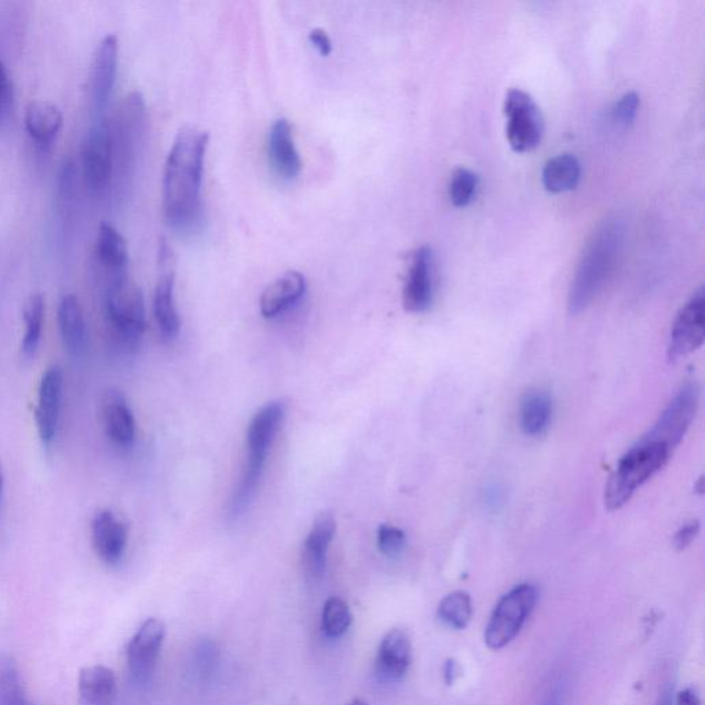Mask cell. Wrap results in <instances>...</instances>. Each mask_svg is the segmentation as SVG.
Instances as JSON below:
<instances>
[{"instance_id":"10","label":"cell","mask_w":705,"mask_h":705,"mask_svg":"<svg viewBox=\"0 0 705 705\" xmlns=\"http://www.w3.org/2000/svg\"><path fill=\"white\" fill-rule=\"evenodd\" d=\"M118 64L119 39L115 34H109L101 40L91 61L89 97L93 118L105 116L116 83Z\"/></svg>"},{"instance_id":"8","label":"cell","mask_w":705,"mask_h":705,"mask_svg":"<svg viewBox=\"0 0 705 705\" xmlns=\"http://www.w3.org/2000/svg\"><path fill=\"white\" fill-rule=\"evenodd\" d=\"M507 138L515 152H531L543 137V118L538 105L526 91L511 89L504 101Z\"/></svg>"},{"instance_id":"29","label":"cell","mask_w":705,"mask_h":705,"mask_svg":"<svg viewBox=\"0 0 705 705\" xmlns=\"http://www.w3.org/2000/svg\"><path fill=\"white\" fill-rule=\"evenodd\" d=\"M473 601L466 591H454L443 598L437 608V617L444 626L462 631L473 619Z\"/></svg>"},{"instance_id":"35","label":"cell","mask_w":705,"mask_h":705,"mask_svg":"<svg viewBox=\"0 0 705 705\" xmlns=\"http://www.w3.org/2000/svg\"><path fill=\"white\" fill-rule=\"evenodd\" d=\"M639 109V97L637 93H627L620 98L613 108V120L619 126L628 127L634 123Z\"/></svg>"},{"instance_id":"37","label":"cell","mask_w":705,"mask_h":705,"mask_svg":"<svg viewBox=\"0 0 705 705\" xmlns=\"http://www.w3.org/2000/svg\"><path fill=\"white\" fill-rule=\"evenodd\" d=\"M309 42L310 45L316 47V50L319 51L320 56L328 57L332 53V40L324 29H313V31L309 34Z\"/></svg>"},{"instance_id":"19","label":"cell","mask_w":705,"mask_h":705,"mask_svg":"<svg viewBox=\"0 0 705 705\" xmlns=\"http://www.w3.org/2000/svg\"><path fill=\"white\" fill-rule=\"evenodd\" d=\"M101 420L105 434L118 447H130L135 438V419L126 397L108 390L101 400Z\"/></svg>"},{"instance_id":"2","label":"cell","mask_w":705,"mask_h":705,"mask_svg":"<svg viewBox=\"0 0 705 705\" xmlns=\"http://www.w3.org/2000/svg\"><path fill=\"white\" fill-rule=\"evenodd\" d=\"M624 226L617 218H610L588 240L573 277L568 294V310L571 314L584 312L604 288L610 273L615 269L622 252Z\"/></svg>"},{"instance_id":"20","label":"cell","mask_w":705,"mask_h":705,"mask_svg":"<svg viewBox=\"0 0 705 705\" xmlns=\"http://www.w3.org/2000/svg\"><path fill=\"white\" fill-rule=\"evenodd\" d=\"M336 532V521L331 511H324L314 520L308 538L303 542L302 561L313 579L324 575L327 553Z\"/></svg>"},{"instance_id":"5","label":"cell","mask_w":705,"mask_h":705,"mask_svg":"<svg viewBox=\"0 0 705 705\" xmlns=\"http://www.w3.org/2000/svg\"><path fill=\"white\" fill-rule=\"evenodd\" d=\"M109 324L127 345H135L145 331L146 313L141 288L122 275L112 277L105 297Z\"/></svg>"},{"instance_id":"23","label":"cell","mask_w":705,"mask_h":705,"mask_svg":"<svg viewBox=\"0 0 705 705\" xmlns=\"http://www.w3.org/2000/svg\"><path fill=\"white\" fill-rule=\"evenodd\" d=\"M64 124L60 108L49 101H34L25 109L24 126L31 140L40 148L56 141Z\"/></svg>"},{"instance_id":"31","label":"cell","mask_w":705,"mask_h":705,"mask_svg":"<svg viewBox=\"0 0 705 705\" xmlns=\"http://www.w3.org/2000/svg\"><path fill=\"white\" fill-rule=\"evenodd\" d=\"M353 623V613L345 599L331 597L324 604L321 616V628L330 638H339L349 630Z\"/></svg>"},{"instance_id":"43","label":"cell","mask_w":705,"mask_h":705,"mask_svg":"<svg viewBox=\"0 0 705 705\" xmlns=\"http://www.w3.org/2000/svg\"><path fill=\"white\" fill-rule=\"evenodd\" d=\"M24 705H34V704H31V703H29V701H27V703H25Z\"/></svg>"},{"instance_id":"42","label":"cell","mask_w":705,"mask_h":705,"mask_svg":"<svg viewBox=\"0 0 705 705\" xmlns=\"http://www.w3.org/2000/svg\"><path fill=\"white\" fill-rule=\"evenodd\" d=\"M347 705H370V704H368L367 701H365L363 699H354L352 701V703H349Z\"/></svg>"},{"instance_id":"26","label":"cell","mask_w":705,"mask_h":705,"mask_svg":"<svg viewBox=\"0 0 705 705\" xmlns=\"http://www.w3.org/2000/svg\"><path fill=\"white\" fill-rule=\"evenodd\" d=\"M553 418V398L546 390L535 389L525 394L521 403L520 423L526 436H543Z\"/></svg>"},{"instance_id":"16","label":"cell","mask_w":705,"mask_h":705,"mask_svg":"<svg viewBox=\"0 0 705 705\" xmlns=\"http://www.w3.org/2000/svg\"><path fill=\"white\" fill-rule=\"evenodd\" d=\"M286 418V404L272 401L259 409L247 429L248 462L265 465L266 456Z\"/></svg>"},{"instance_id":"6","label":"cell","mask_w":705,"mask_h":705,"mask_svg":"<svg viewBox=\"0 0 705 705\" xmlns=\"http://www.w3.org/2000/svg\"><path fill=\"white\" fill-rule=\"evenodd\" d=\"M82 173L84 185L91 196L102 197L109 191L115 173V149L107 116L93 118L84 135Z\"/></svg>"},{"instance_id":"15","label":"cell","mask_w":705,"mask_h":705,"mask_svg":"<svg viewBox=\"0 0 705 705\" xmlns=\"http://www.w3.org/2000/svg\"><path fill=\"white\" fill-rule=\"evenodd\" d=\"M129 540L126 522L113 513L102 509L91 520V542L98 558L107 565H116L122 560Z\"/></svg>"},{"instance_id":"14","label":"cell","mask_w":705,"mask_h":705,"mask_svg":"<svg viewBox=\"0 0 705 705\" xmlns=\"http://www.w3.org/2000/svg\"><path fill=\"white\" fill-rule=\"evenodd\" d=\"M434 261L429 247L414 252L403 291L404 308L409 313H423L430 308L434 295Z\"/></svg>"},{"instance_id":"40","label":"cell","mask_w":705,"mask_h":705,"mask_svg":"<svg viewBox=\"0 0 705 705\" xmlns=\"http://www.w3.org/2000/svg\"><path fill=\"white\" fill-rule=\"evenodd\" d=\"M3 487H5V477H3L2 463H0V499H2Z\"/></svg>"},{"instance_id":"4","label":"cell","mask_w":705,"mask_h":705,"mask_svg":"<svg viewBox=\"0 0 705 705\" xmlns=\"http://www.w3.org/2000/svg\"><path fill=\"white\" fill-rule=\"evenodd\" d=\"M538 599V588L531 583L518 584L504 594L485 627V645L491 650H502L509 646L528 622Z\"/></svg>"},{"instance_id":"28","label":"cell","mask_w":705,"mask_h":705,"mask_svg":"<svg viewBox=\"0 0 705 705\" xmlns=\"http://www.w3.org/2000/svg\"><path fill=\"white\" fill-rule=\"evenodd\" d=\"M46 303L42 294L31 295L24 303L23 317L25 334L21 343V353L31 359L38 352L45 323Z\"/></svg>"},{"instance_id":"21","label":"cell","mask_w":705,"mask_h":705,"mask_svg":"<svg viewBox=\"0 0 705 705\" xmlns=\"http://www.w3.org/2000/svg\"><path fill=\"white\" fill-rule=\"evenodd\" d=\"M306 291V279L297 270H290L277 277L261 295V313L266 319L280 316L295 303L301 301Z\"/></svg>"},{"instance_id":"7","label":"cell","mask_w":705,"mask_h":705,"mask_svg":"<svg viewBox=\"0 0 705 705\" xmlns=\"http://www.w3.org/2000/svg\"><path fill=\"white\" fill-rule=\"evenodd\" d=\"M700 405V387L696 382L685 383L661 412L659 419L645 438L674 451L686 436Z\"/></svg>"},{"instance_id":"13","label":"cell","mask_w":705,"mask_h":705,"mask_svg":"<svg viewBox=\"0 0 705 705\" xmlns=\"http://www.w3.org/2000/svg\"><path fill=\"white\" fill-rule=\"evenodd\" d=\"M62 394H64V374L58 365H53L47 368L40 379L38 403L35 408L39 438L46 447H50L57 436Z\"/></svg>"},{"instance_id":"22","label":"cell","mask_w":705,"mask_h":705,"mask_svg":"<svg viewBox=\"0 0 705 705\" xmlns=\"http://www.w3.org/2000/svg\"><path fill=\"white\" fill-rule=\"evenodd\" d=\"M58 327L65 350L73 357L86 353L89 332H87L86 317L79 299L68 294L61 298L58 305Z\"/></svg>"},{"instance_id":"32","label":"cell","mask_w":705,"mask_h":705,"mask_svg":"<svg viewBox=\"0 0 705 705\" xmlns=\"http://www.w3.org/2000/svg\"><path fill=\"white\" fill-rule=\"evenodd\" d=\"M478 188V177L467 168H459L449 185V199L455 207H466L473 202Z\"/></svg>"},{"instance_id":"41","label":"cell","mask_w":705,"mask_h":705,"mask_svg":"<svg viewBox=\"0 0 705 705\" xmlns=\"http://www.w3.org/2000/svg\"><path fill=\"white\" fill-rule=\"evenodd\" d=\"M659 705H672L670 694H664L663 699L660 700Z\"/></svg>"},{"instance_id":"39","label":"cell","mask_w":705,"mask_h":705,"mask_svg":"<svg viewBox=\"0 0 705 705\" xmlns=\"http://www.w3.org/2000/svg\"><path fill=\"white\" fill-rule=\"evenodd\" d=\"M459 664L458 661L455 659H448L444 663L443 667V677H444V682L447 683V686H452L456 682V679L459 678Z\"/></svg>"},{"instance_id":"25","label":"cell","mask_w":705,"mask_h":705,"mask_svg":"<svg viewBox=\"0 0 705 705\" xmlns=\"http://www.w3.org/2000/svg\"><path fill=\"white\" fill-rule=\"evenodd\" d=\"M79 694L83 705H113L118 696V681L111 668L91 666L79 675Z\"/></svg>"},{"instance_id":"11","label":"cell","mask_w":705,"mask_h":705,"mask_svg":"<svg viewBox=\"0 0 705 705\" xmlns=\"http://www.w3.org/2000/svg\"><path fill=\"white\" fill-rule=\"evenodd\" d=\"M160 276L157 280L155 298H153V312L157 327L164 339L171 341L180 334L181 321L175 306L174 286L175 270L174 257L167 243L160 244L159 250Z\"/></svg>"},{"instance_id":"17","label":"cell","mask_w":705,"mask_h":705,"mask_svg":"<svg viewBox=\"0 0 705 705\" xmlns=\"http://www.w3.org/2000/svg\"><path fill=\"white\" fill-rule=\"evenodd\" d=\"M412 644L409 635L401 628L386 633L379 645L375 668L385 681H400L411 667Z\"/></svg>"},{"instance_id":"18","label":"cell","mask_w":705,"mask_h":705,"mask_svg":"<svg viewBox=\"0 0 705 705\" xmlns=\"http://www.w3.org/2000/svg\"><path fill=\"white\" fill-rule=\"evenodd\" d=\"M268 153L272 167L283 180L292 181L301 174L302 159L287 119L281 118L273 123L269 131Z\"/></svg>"},{"instance_id":"38","label":"cell","mask_w":705,"mask_h":705,"mask_svg":"<svg viewBox=\"0 0 705 705\" xmlns=\"http://www.w3.org/2000/svg\"><path fill=\"white\" fill-rule=\"evenodd\" d=\"M675 705H701L700 696L692 688L683 689L675 696Z\"/></svg>"},{"instance_id":"24","label":"cell","mask_w":705,"mask_h":705,"mask_svg":"<svg viewBox=\"0 0 705 705\" xmlns=\"http://www.w3.org/2000/svg\"><path fill=\"white\" fill-rule=\"evenodd\" d=\"M96 255L102 268L111 275V279L127 275L129 246L122 233L108 222H102L98 226Z\"/></svg>"},{"instance_id":"27","label":"cell","mask_w":705,"mask_h":705,"mask_svg":"<svg viewBox=\"0 0 705 705\" xmlns=\"http://www.w3.org/2000/svg\"><path fill=\"white\" fill-rule=\"evenodd\" d=\"M582 175V167L575 156L565 153L550 159L543 168V185L551 193L575 189Z\"/></svg>"},{"instance_id":"9","label":"cell","mask_w":705,"mask_h":705,"mask_svg":"<svg viewBox=\"0 0 705 705\" xmlns=\"http://www.w3.org/2000/svg\"><path fill=\"white\" fill-rule=\"evenodd\" d=\"M705 338V298L699 288L675 317L672 324L668 359L675 361L688 357L703 346Z\"/></svg>"},{"instance_id":"34","label":"cell","mask_w":705,"mask_h":705,"mask_svg":"<svg viewBox=\"0 0 705 705\" xmlns=\"http://www.w3.org/2000/svg\"><path fill=\"white\" fill-rule=\"evenodd\" d=\"M14 109V86L5 62L0 58V130L12 119Z\"/></svg>"},{"instance_id":"3","label":"cell","mask_w":705,"mask_h":705,"mask_svg":"<svg viewBox=\"0 0 705 705\" xmlns=\"http://www.w3.org/2000/svg\"><path fill=\"white\" fill-rule=\"evenodd\" d=\"M672 451L664 445L642 438L620 459L606 484L604 502L609 511L622 509L635 492L667 465Z\"/></svg>"},{"instance_id":"33","label":"cell","mask_w":705,"mask_h":705,"mask_svg":"<svg viewBox=\"0 0 705 705\" xmlns=\"http://www.w3.org/2000/svg\"><path fill=\"white\" fill-rule=\"evenodd\" d=\"M378 547L386 557H397L407 547V535L397 526L383 524L378 529Z\"/></svg>"},{"instance_id":"36","label":"cell","mask_w":705,"mask_h":705,"mask_svg":"<svg viewBox=\"0 0 705 705\" xmlns=\"http://www.w3.org/2000/svg\"><path fill=\"white\" fill-rule=\"evenodd\" d=\"M699 532V521H692L689 522V524L683 525L682 528L679 529L677 533H675V549L679 551L685 550L686 547H689L690 544H692L693 540L696 539V536L699 535Z\"/></svg>"},{"instance_id":"1","label":"cell","mask_w":705,"mask_h":705,"mask_svg":"<svg viewBox=\"0 0 705 705\" xmlns=\"http://www.w3.org/2000/svg\"><path fill=\"white\" fill-rule=\"evenodd\" d=\"M208 133L184 127L168 152L163 174V211L170 228L191 233L202 222V185Z\"/></svg>"},{"instance_id":"30","label":"cell","mask_w":705,"mask_h":705,"mask_svg":"<svg viewBox=\"0 0 705 705\" xmlns=\"http://www.w3.org/2000/svg\"><path fill=\"white\" fill-rule=\"evenodd\" d=\"M27 701L16 660L0 653V705H24Z\"/></svg>"},{"instance_id":"12","label":"cell","mask_w":705,"mask_h":705,"mask_svg":"<svg viewBox=\"0 0 705 705\" xmlns=\"http://www.w3.org/2000/svg\"><path fill=\"white\" fill-rule=\"evenodd\" d=\"M166 638V624L160 619H148L127 646V663L135 681L145 682L155 671L160 650Z\"/></svg>"}]
</instances>
